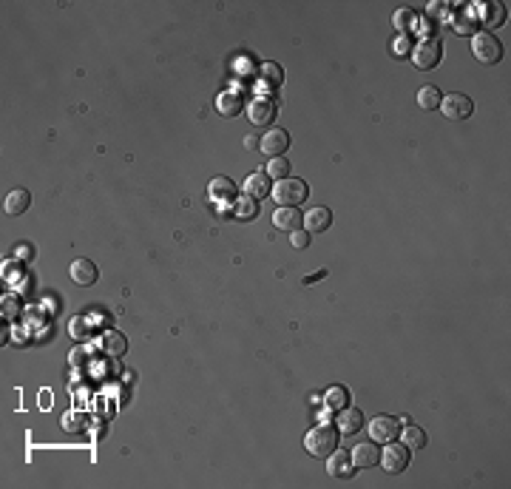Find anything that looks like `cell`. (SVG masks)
<instances>
[{
  "label": "cell",
  "mask_w": 511,
  "mask_h": 489,
  "mask_svg": "<svg viewBox=\"0 0 511 489\" xmlns=\"http://www.w3.org/2000/svg\"><path fill=\"white\" fill-rule=\"evenodd\" d=\"M304 446L313 458H330L338 449V427H330V424L313 427L304 438Z\"/></svg>",
  "instance_id": "cell-1"
},
{
  "label": "cell",
  "mask_w": 511,
  "mask_h": 489,
  "mask_svg": "<svg viewBox=\"0 0 511 489\" xmlns=\"http://www.w3.org/2000/svg\"><path fill=\"white\" fill-rule=\"evenodd\" d=\"M273 199H276V205L279 208H296L299 202H304L307 199V193H310V188H307V182L304 179H293V176H287V179H279L276 185H273Z\"/></svg>",
  "instance_id": "cell-2"
},
{
  "label": "cell",
  "mask_w": 511,
  "mask_h": 489,
  "mask_svg": "<svg viewBox=\"0 0 511 489\" xmlns=\"http://www.w3.org/2000/svg\"><path fill=\"white\" fill-rule=\"evenodd\" d=\"M440 57H443V40L440 38H423V40H418L415 43V49H412V63L418 66V69H435L437 63H440Z\"/></svg>",
  "instance_id": "cell-3"
},
{
  "label": "cell",
  "mask_w": 511,
  "mask_h": 489,
  "mask_svg": "<svg viewBox=\"0 0 511 489\" xmlns=\"http://www.w3.org/2000/svg\"><path fill=\"white\" fill-rule=\"evenodd\" d=\"M471 52H474V57H477L480 63L491 66V63H500V57H503V43H500L491 32H474V35H471Z\"/></svg>",
  "instance_id": "cell-4"
},
{
  "label": "cell",
  "mask_w": 511,
  "mask_h": 489,
  "mask_svg": "<svg viewBox=\"0 0 511 489\" xmlns=\"http://www.w3.org/2000/svg\"><path fill=\"white\" fill-rule=\"evenodd\" d=\"M409 446L406 444H398V441H389L386 444V449H381V461L378 463H384V469L386 472H392V475H398V472H403L406 466H409Z\"/></svg>",
  "instance_id": "cell-5"
},
{
  "label": "cell",
  "mask_w": 511,
  "mask_h": 489,
  "mask_svg": "<svg viewBox=\"0 0 511 489\" xmlns=\"http://www.w3.org/2000/svg\"><path fill=\"white\" fill-rule=\"evenodd\" d=\"M440 111H443L449 120H469V117L474 114V103H471L469 94L454 91V94H446V97L440 100Z\"/></svg>",
  "instance_id": "cell-6"
},
{
  "label": "cell",
  "mask_w": 511,
  "mask_h": 489,
  "mask_svg": "<svg viewBox=\"0 0 511 489\" xmlns=\"http://www.w3.org/2000/svg\"><path fill=\"white\" fill-rule=\"evenodd\" d=\"M401 435V421L392 418V415H378L369 421V438L375 444H389Z\"/></svg>",
  "instance_id": "cell-7"
},
{
  "label": "cell",
  "mask_w": 511,
  "mask_h": 489,
  "mask_svg": "<svg viewBox=\"0 0 511 489\" xmlns=\"http://www.w3.org/2000/svg\"><path fill=\"white\" fill-rule=\"evenodd\" d=\"M247 117L253 125H270L276 120V106L268 97H256L247 103Z\"/></svg>",
  "instance_id": "cell-8"
},
{
  "label": "cell",
  "mask_w": 511,
  "mask_h": 489,
  "mask_svg": "<svg viewBox=\"0 0 511 489\" xmlns=\"http://www.w3.org/2000/svg\"><path fill=\"white\" fill-rule=\"evenodd\" d=\"M259 148H262L265 154H270V157H285V151L290 148V134H287L285 128H273V131H268V134L262 137Z\"/></svg>",
  "instance_id": "cell-9"
},
{
  "label": "cell",
  "mask_w": 511,
  "mask_h": 489,
  "mask_svg": "<svg viewBox=\"0 0 511 489\" xmlns=\"http://www.w3.org/2000/svg\"><path fill=\"white\" fill-rule=\"evenodd\" d=\"M335 427H338V432H344V435H355V432L364 429V412H361L358 407H350V404H347L344 410H338Z\"/></svg>",
  "instance_id": "cell-10"
},
{
  "label": "cell",
  "mask_w": 511,
  "mask_h": 489,
  "mask_svg": "<svg viewBox=\"0 0 511 489\" xmlns=\"http://www.w3.org/2000/svg\"><path fill=\"white\" fill-rule=\"evenodd\" d=\"M207 196L213 199V202H219V205H233L236 202V185H233V179H227V176H213L210 179V185H207Z\"/></svg>",
  "instance_id": "cell-11"
},
{
  "label": "cell",
  "mask_w": 511,
  "mask_h": 489,
  "mask_svg": "<svg viewBox=\"0 0 511 489\" xmlns=\"http://www.w3.org/2000/svg\"><path fill=\"white\" fill-rule=\"evenodd\" d=\"M69 276H71L77 285L91 288V285L100 279V271H97V265H94L91 259H74L71 268H69Z\"/></svg>",
  "instance_id": "cell-12"
},
{
  "label": "cell",
  "mask_w": 511,
  "mask_h": 489,
  "mask_svg": "<svg viewBox=\"0 0 511 489\" xmlns=\"http://www.w3.org/2000/svg\"><path fill=\"white\" fill-rule=\"evenodd\" d=\"M352 463L358 466V469H369V466H375L378 461H381V449L375 446V441L369 438V441H364V444H358V446H352Z\"/></svg>",
  "instance_id": "cell-13"
},
{
  "label": "cell",
  "mask_w": 511,
  "mask_h": 489,
  "mask_svg": "<svg viewBox=\"0 0 511 489\" xmlns=\"http://www.w3.org/2000/svg\"><path fill=\"white\" fill-rule=\"evenodd\" d=\"M327 472H330L333 478H352V475H355L352 455H347L344 449H335V452L327 458Z\"/></svg>",
  "instance_id": "cell-14"
},
{
  "label": "cell",
  "mask_w": 511,
  "mask_h": 489,
  "mask_svg": "<svg viewBox=\"0 0 511 489\" xmlns=\"http://www.w3.org/2000/svg\"><path fill=\"white\" fill-rule=\"evenodd\" d=\"M333 225V210L330 208H310L307 213H304V230H310V233H324L327 227Z\"/></svg>",
  "instance_id": "cell-15"
},
{
  "label": "cell",
  "mask_w": 511,
  "mask_h": 489,
  "mask_svg": "<svg viewBox=\"0 0 511 489\" xmlns=\"http://www.w3.org/2000/svg\"><path fill=\"white\" fill-rule=\"evenodd\" d=\"M29 205H32V193H29L26 188H15V191H9V193H6V199H4V210H6L9 216H21V213H26V210H29Z\"/></svg>",
  "instance_id": "cell-16"
},
{
  "label": "cell",
  "mask_w": 511,
  "mask_h": 489,
  "mask_svg": "<svg viewBox=\"0 0 511 489\" xmlns=\"http://www.w3.org/2000/svg\"><path fill=\"white\" fill-rule=\"evenodd\" d=\"M273 225H276L279 230H285V233H293V230H299V227L304 225V216L299 213V208H276Z\"/></svg>",
  "instance_id": "cell-17"
},
{
  "label": "cell",
  "mask_w": 511,
  "mask_h": 489,
  "mask_svg": "<svg viewBox=\"0 0 511 489\" xmlns=\"http://www.w3.org/2000/svg\"><path fill=\"white\" fill-rule=\"evenodd\" d=\"M270 191H273L270 176H268V174H262V171H256V174H250V176L244 179V193H247V196H253V199H265Z\"/></svg>",
  "instance_id": "cell-18"
},
{
  "label": "cell",
  "mask_w": 511,
  "mask_h": 489,
  "mask_svg": "<svg viewBox=\"0 0 511 489\" xmlns=\"http://www.w3.org/2000/svg\"><path fill=\"white\" fill-rule=\"evenodd\" d=\"M474 12L480 15L477 21H480L486 29H494V26L505 23V6H503V4H483V6H477Z\"/></svg>",
  "instance_id": "cell-19"
},
{
  "label": "cell",
  "mask_w": 511,
  "mask_h": 489,
  "mask_svg": "<svg viewBox=\"0 0 511 489\" xmlns=\"http://www.w3.org/2000/svg\"><path fill=\"white\" fill-rule=\"evenodd\" d=\"M233 216L236 219H256L259 216V199H253V196H236V202H233Z\"/></svg>",
  "instance_id": "cell-20"
},
{
  "label": "cell",
  "mask_w": 511,
  "mask_h": 489,
  "mask_svg": "<svg viewBox=\"0 0 511 489\" xmlns=\"http://www.w3.org/2000/svg\"><path fill=\"white\" fill-rule=\"evenodd\" d=\"M241 94L239 91H224L219 100H216V108H219V114H224V117H236L239 111H241Z\"/></svg>",
  "instance_id": "cell-21"
},
{
  "label": "cell",
  "mask_w": 511,
  "mask_h": 489,
  "mask_svg": "<svg viewBox=\"0 0 511 489\" xmlns=\"http://www.w3.org/2000/svg\"><path fill=\"white\" fill-rule=\"evenodd\" d=\"M401 438H403V444H406L409 449H423V446L429 444V438H426V432H423V427H418V424H409V427H401Z\"/></svg>",
  "instance_id": "cell-22"
},
{
  "label": "cell",
  "mask_w": 511,
  "mask_h": 489,
  "mask_svg": "<svg viewBox=\"0 0 511 489\" xmlns=\"http://www.w3.org/2000/svg\"><path fill=\"white\" fill-rule=\"evenodd\" d=\"M440 100H443V94H440V89H437V86H423V89L418 91V106H420L423 111H435V108H440Z\"/></svg>",
  "instance_id": "cell-23"
},
{
  "label": "cell",
  "mask_w": 511,
  "mask_h": 489,
  "mask_svg": "<svg viewBox=\"0 0 511 489\" xmlns=\"http://www.w3.org/2000/svg\"><path fill=\"white\" fill-rule=\"evenodd\" d=\"M460 12H463V18H457V21H454V29H457L460 35H474V29L480 26V21H477V12H474V6H463Z\"/></svg>",
  "instance_id": "cell-24"
},
{
  "label": "cell",
  "mask_w": 511,
  "mask_h": 489,
  "mask_svg": "<svg viewBox=\"0 0 511 489\" xmlns=\"http://www.w3.org/2000/svg\"><path fill=\"white\" fill-rule=\"evenodd\" d=\"M265 174H268L270 179H287V176H290V159H287V157H270Z\"/></svg>",
  "instance_id": "cell-25"
},
{
  "label": "cell",
  "mask_w": 511,
  "mask_h": 489,
  "mask_svg": "<svg viewBox=\"0 0 511 489\" xmlns=\"http://www.w3.org/2000/svg\"><path fill=\"white\" fill-rule=\"evenodd\" d=\"M125 336L122 333H105L103 336V350L108 353V356H122L125 353Z\"/></svg>",
  "instance_id": "cell-26"
},
{
  "label": "cell",
  "mask_w": 511,
  "mask_h": 489,
  "mask_svg": "<svg viewBox=\"0 0 511 489\" xmlns=\"http://www.w3.org/2000/svg\"><path fill=\"white\" fill-rule=\"evenodd\" d=\"M324 401H327L330 410H344V407L350 404V393H347L344 387H330V390L324 393Z\"/></svg>",
  "instance_id": "cell-27"
},
{
  "label": "cell",
  "mask_w": 511,
  "mask_h": 489,
  "mask_svg": "<svg viewBox=\"0 0 511 489\" xmlns=\"http://www.w3.org/2000/svg\"><path fill=\"white\" fill-rule=\"evenodd\" d=\"M282 69L276 66V63H265L262 66V86H268V89H279L282 86Z\"/></svg>",
  "instance_id": "cell-28"
},
{
  "label": "cell",
  "mask_w": 511,
  "mask_h": 489,
  "mask_svg": "<svg viewBox=\"0 0 511 489\" xmlns=\"http://www.w3.org/2000/svg\"><path fill=\"white\" fill-rule=\"evenodd\" d=\"M395 26H398V29H412V26H415V15H412L409 9H401V12L395 15Z\"/></svg>",
  "instance_id": "cell-29"
},
{
  "label": "cell",
  "mask_w": 511,
  "mask_h": 489,
  "mask_svg": "<svg viewBox=\"0 0 511 489\" xmlns=\"http://www.w3.org/2000/svg\"><path fill=\"white\" fill-rule=\"evenodd\" d=\"M290 239H293V248H307V244H310V230L299 227V230L290 233Z\"/></svg>",
  "instance_id": "cell-30"
},
{
  "label": "cell",
  "mask_w": 511,
  "mask_h": 489,
  "mask_svg": "<svg viewBox=\"0 0 511 489\" xmlns=\"http://www.w3.org/2000/svg\"><path fill=\"white\" fill-rule=\"evenodd\" d=\"M18 254H21V257H29V259H32V254H35V251H32V244H29V248H21Z\"/></svg>",
  "instance_id": "cell-31"
}]
</instances>
